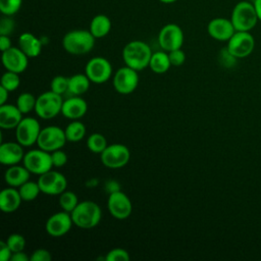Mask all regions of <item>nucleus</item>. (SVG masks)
<instances>
[{
  "label": "nucleus",
  "mask_w": 261,
  "mask_h": 261,
  "mask_svg": "<svg viewBox=\"0 0 261 261\" xmlns=\"http://www.w3.org/2000/svg\"><path fill=\"white\" fill-rule=\"evenodd\" d=\"M130 158V152L125 145L111 144L100 154L101 162L108 168H121L125 166Z\"/></svg>",
  "instance_id": "8"
},
{
  "label": "nucleus",
  "mask_w": 261,
  "mask_h": 261,
  "mask_svg": "<svg viewBox=\"0 0 261 261\" xmlns=\"http://www.w3.org/2000/svg\"><path fill=\"white\" fill-rule=\"evenodd\" d=\"M9 91H7L5 88L0 86V105L6 104V101L8 100V95H9Z\"/></svg>",
  "instance_id": "47"
},
{
  "label": "nucleus",
  "mask_w": 261,
  "mask_h": 261,
  "mask_svg": "<svg viewBox=\"0 0 261 261\" xmlns=\"http://www.w3.org/2000/svg\"><path fill=\"white\" fill-rule=\"evenodd\" d=\"M89 30L96 39L104 38L111 30V20L105 14H97L92 18Z\"/></svg>",
  "instance_id": "25"
},
{
  "label": "nucleus",
  "mask_w": 261,
  "mask_h": 261,
  "mask_svg": "<svg viewBox=\"0 0 261 261\" xmlns=\"http://www.w3.org/2000/svg\"><path fill=\"white\" fill-rule=\"evenodd\" d=\"M129 258L128 252L122 248L112 249L105 255V261H128Z\"/></svg>",
  "instance_id": "37"
},
{
  "label": "nucleus",
  "mask_w": 261,
  "mask_h": 261,
  "mask_svg": "<svg viewBox=\"0 0 261 261\" xmlns=\"http://www.w3.org/2000/svg\"><path fill=\"white\" fill-rule=\"evenodd\" d=\"M158 43L162 50L170 52L181 48L184 44V32L176 23H167L161 28L158 34Z\"/></svg>",
  "instance_id": "12"
},
{
  "label": "nucleus",
  "mask_w": 261,
  "mask_h": 261,
  "mask_svg": "<svg viewBox=\"0 0 261 261\" xmlns=\"http://www.w3.org/2000/svg\"><path fill=\"white\" fill-rule=\"evenodd\" d=\"M22 164L27 169L37 175H41L52 169L53 163L51 153L43 149H33L24 154Z\"/></svg>",
  "instance_id": "6"
},
{
  "label": "nucleus",
  "mask_w": 261,
  "mask_h": 261,
  "mask_svg": "<svg viewBox=\"0 0 261 261\" xmlns=\"http://www.w3.org/2000/svg\"><path fill=\"white\" fill-rule=\"evenodd\" d=\"M65 137L68 142H80L82 139H84L86 135V126L83 122H81L79 119L72 120L70 123L67 124V126L64 129Z\"/></svg>",
  "instance_id": "28"
},
{
  "label": "nucleus",
  "mask_w": 261,
  "mask_h": 261,
  "mask_svg": "<svg viewBox=\"0 0 261 261\" xmlns=\"http://www.w3.org/2000/svg\"><path fill=\"white\" fill-rule=\"evenodd\" d=\"M6 243L12 253L23 251L25 248V239L22 234L19 233H11L10 236H8Z\"/></svg>",
  "instance_id": "35"
},
{
  "label": "nucleus",
  "mask_w": 261,
  "mask_h": 261,
  "mask_svg": "<svg viewBox=\"0 0 261 261\" xmlns=\"http://www.w3.org/2000/svg\"><path fill=\"white\" fill-rule=\"evenodd\" d=\"M152 53L153 52L147 43L140 40H134L123 47L122 59L126 66L140 71L149 66Z\"/></svg>",
  "instance_id": "1"
},
{
  "label": "nucleus",
  "mask_w": 261,
  "mask_h": 261,
  "mask_svg": "<svg viewBox=\"0 0 261 261\" xmlns=\"http://www.w3.org/2000/svg\"><path fill=\"white\" fill-rule=\"evenodd\" d=\"M107 207L109 213L116 219H125L133 211V205L129 198L121 191L109 194Z\"/></svg>",
  "instance_id": "16"
},
{
  "label": "nucleus",
  "mask_w": 261,
  "mask_h": 261,
  "mask_svg": "<svg viewBox=\"0 0 261 261\" xmlns=\"http://www.w3.org/2000/svg\"><path fill=\"white\" fill-rule=\"evenodd\" d=\"M207 32L212 39L216 41L227 42L236 33V29L230 18L215 17L208 22Z\"/></svg>",
  "instance_id": "18"
},
{
  "label": "nucleus",
  "mask_w": 261,
  "mask_h": 261,
  "mask_svg": "<svg viewBox=\"0 0 261 261\" xmlns=\"http://www.w3.org/2000/svg\"><path fill=\"white\" fill-rule=\"evenodd\" d=\"M230 20L236 31L250 32L259 21L253 2L242 0L238 2L231 11Z\"/></svg>",
  "instance_id": "4"
},
{
  "label": "nucleus",
  "mask_w": 261,
  "mask_h": 261,
  "mask_svg": "<svg viewBox=\"0 0 261 261\" xmlns=\"http://www.w3.org/2000/svg\"><path fill=\"white\" fill-rule=\"evenodd\" d=\"M104 190L108 193V194H112V193H115V192H118L120 191V185L117 180L115 179H109L105 182V186H104Z\"/></svg>",
  "instance_id": "44"
},
{
  "label": "nucleus",
  "mask_w": 261,
  "mask_h": 261,
  "mask_svg": "<svg viewBox=\"0 0 261 261\" xmlns=\"http://www.w3.org/2000/svg\"><path fill=\"white\" fill-rule=\"evenodd\" d=\"M51 159L53 167H62L67 162V155L62 149H58L56 151L51 152Z\"/></svg>",
  "instance_id": "41"
},
{
  "label": "nucleus",
  "mask_w": 261,
  "mask_h": 261,
  "mask_svg": "<svg viewBox=\"0 0 261 261\" xmlns=\"http://www.w3.org/2000/svg\"><path fill=\"white\" fill-rule=\"evenodd\" d=\"M10 261H31V257L28 256L23 251L12 253Z\"/></svg>",
  "instance_id": "46"
},
{
  "label": "nucleus",
  "mask_w": 261,
  "mask_h": 261,
  "mask_svg": "<svg viewBox=\"0 0 261 261\" xmlns=\"http://www.w3.org/2000/svg\"><path fill=\"white\" fill-rule=\"evenodd\" d=\"M77 196L71 191H64L59 195V205L63 211L71 212L79 204Z\"/></svg>",
  "instance_id": "32"
},
{
  "label": "nucleus",
  "mask_w": 261,
  "mask_h": 261,
  "mask_svg": "<svg viewBox=\"0 0 261 261\" xmlns=\"http://www.w3.org/2000/svg\"><path fill=\"white\" fill-rule=\"evenodd\" d=\"M168 56H169V60H170V63L172 66H180L186 61V54L181 50V48L168 52Z\"/></svg>",
  "instance_id": "40"
},
{
  "label": "nucleus",
  "mask_w": 261,
  "mask_h": 261,
  "mask_svg": "<svg viewBox=\"0 0 261 261\" xmlns=\"http://www.w3.org/2000/svg\"><path fill=\"white\" fill-rule=\"evenodd\" d=\"M12 256V251L8 247L6 241L0 242V261H10Z\"/></svg>",
  "instance_id": "43"
},
{
  "label": "nucleus",
  "mask_w": 261,
  "mask_h": 261,
  "mask_svg": "<svg viewBox=\"0 0 261 261\" xmlns=\"http://www.w3.org/2000/svg\"><path fill=\"white\" fill-rule=\"evenodd\" d=\"M15 28V21L9 15H3L0 20V35L9 36Z\"/></svg>",
  "instance_id": "39"
},
{
  "label": "nucleus",
  "mask_w": 261,
  "mask_h": 261,
  "mask_svg": "<svg viewBox=\"0 0 261 261\" xmlns=\"http://www.w3.org/2000/svg\"><path fill=\"white\" fill-rule=\"evenodd\" d=\"M255 47V40L250 32L236 31L227 41L226 48L238 59L249 56Z\"/></svg>",
  "instance_id": "9"
},
{
  "label": "nucleus",
  "mask_w": 261,
  "mask_h": 261,
  "mask_svg": "<svg viewBox=\"0 0 261 261\" xmlns=\"http://www.w3.org/2000/svg\"><path fill=\"white\" fill-rule=\"evenodd\" d=\"M246 1H250V2H254L255 0H246Z\"/></svg>",
  "instance_id": "51"
},
{
  "label": "nucleus",
  "mask_w": 261,
  "mask_h": 261,
  "mask_svg": "<svg viewBox=\"0 0 261 261\" xmlns=\"http://www.w3.org/2000/svg\"><path fill=\"white\" fill-rule=\"evenodd\" d=\"M88 110L87 102L80 96H72L63 100L61 114L72 120L82 118Z\"/></svg>",
  "instance_id": "20"
},
{
  "label": "nucleus",
  "mask_w": 261,
  "mask_h": 261,
  "mask_svg": "<svg viewBox=\"0 0 261 261\" xmlns=\"http://www.w3.org/2000/svg\"><path fill=\"white\" fill-rule=\"evenodd\" d=\"M218 59H219V62L220 64L223 66V67H226V68H229V67H232L236 62H237V57H234L229 51L228 49L225 47V48H222L219 52V55H218Z\"/></svg>",
  "instance_id": "38"
},
{
  "label": "nucleus",
  "mask_w": 261,
  "mask_h": 261,
  "mask_svg": "<svg viewBox=\"0 0 261 261\" xmlns=\"http://www.w3.org/2000/svg\"><path fill=\"white\" fill-rule=\"evenodd\" d=\"M22 112L16 105H0V127L4 129L15 128L22 119Z\"/></svg>",
  "instance_id": "21"
},
{
  "label": "nucleus",
  "mask_w": 261,
  "mask_h": 261,
  "mask_svg": "<svg viewBox=\"0 0 261 261\" xmlns=\"http://www.w3.org/2000/svg\"><path fill=\"white\" fill-rule=\"evenodd\" d=\"M22 199L18 192V189L10 187L3 189L0 192V209L4 213H12L16 211L21 203Z\"/></svg>",
  "instance_id": "23"
},
{
  "label": "nucleus",
  "mask_w": 261,
  "mask_h": 261,
  "mask_svg": "<svg viewBox=\"0 0 261 261\" xmlns=\"http://www.w3.org/2000/svg\"><path fill=\"white\" fill-rule=\"evenodd\" d=\"M31 172L27 169V167L22 165H11L8 166L4 173V180L9 187L19 188L25 181L30 180Z\"/></svg>",
  "instance_id": "24"
},
{
  "label": "nucleus",
  "mask_w": 261,
  "mask_h": 261,
  "mask_svg": "<svg viewBox=\"0 0 261 261\" xmlns=\"http://www.w3.org/2000/svg\"><path fill=\"white\" fill-rule=\"evenodd\" d=\"M170 66H171V63L169 60L168 52L162 50V51H157L152 53L149 67L153 72L158 74L164 73L170 68Z\"/></svg>",
  "instance_id": "27"
},
{
  "label": "nucleus",
  "mask_w": 261,
  "mask_h": 261,
  "mask_svg": "<svg viewBox=\"0 0 261 261\" xmlns=\"http://www.w3.org/2000/svg\"><path fill=\"white\" fill-rule=\"evenodd\" d=\"M38 184L42 193L51 196H56L60 195L66 190L67 179L62 173L58 171L49 170L39 175Z\"/></svg>",
  "instance_id": "14"
},
{
  "label": "nucleus",
  "mask_w": 261,
  "mask_h": 261,
  "mask_svg": "<svg viewBox=\"0 0 261 261\" xmlns=\"http://www.w3.org/2000/svg\"><path fill=\"white\" fill-rule=\"evenodd\" d=\"M22 0H0V12L3 15L12 16L18 12Z\"/></svg>",
  "instance_id": "34"
},
{
  "label": "nucleus",
  "mask_w": 261,
  "mask_h": 261,
  "mask_svg": "<svg viewBox=\"0 0 261 261\" xmlns=\"http://www.w3.org/2000/svg\"><path fill=\"white\" fill-rule=\"evenodd\" d=\"M160 2H162V3H164V4H171V3H174L175 1H177V0H159Z\"/></svg>",
  "instance_id": "50"
},
{
  "label": "nucleus",
  "mask_w": 261,
  "mask_h": 261,
  "mask_svg": "<svg viewBox=\"0 0 261 261\" xmlns=\"http://www.w3.org/2000/svg\"><path fill=\"white\" fill-rule=\"evenodd\" d=\"M73 224L80 228L90 229L95 227L101 220L102 211L100 206L90 200L82 201L70 212Z\"/></svg>",
  "instance_id": "3"
},
{
  "label": "nucleus",
  "mask_w": 261,
  "mask_h": 261,
  "mask_svg": "<svg viewBox=\"0 0 261 261\" xmlns=\"http://www.w3.org/2000/svg\"><path fill=\"white\" fill-rule=\"evenodd\" d=\"M18 192L20 194L22 201H27V202L35 200L39 196V194L42 193L38 181L35 182L31 180H28L23 185H21L18 188Z\"/></svg>",
  "instance_id": "29"
},
{
  "label": "nucleus",
  "mask_w": 261,
  "mask_h": 261,
  "mask_svg": "<svg viewBox=\"0 0 261 261\" xmlns=\"http://www.w3.org/2000/svg\"><path fill=\"white\" fill-rule=\"evenodd\" d=\"M66 142L67 140L64 129L56 125H49L41 129L37 145L40 149L51 153L58 149H62Z\"/></svg>",
  "instance_id": "7"
},
{
  "label": "nucleus",
  "mask_w": 261,
  "mask_h": 261,
  "mask_svg": "<svg viewBox=\"0 0 261 261\" xmlns=\"http://www.w3.org/2000/svg\"><path fill=\"white\" fill-rule=\"evenodd\" d=\"M19 84H20V79H19L18 73H16V72L7 70L1 76L0 86L5 88L9 92L15 91L19 87Z\"/></svg>",
  "instance_id": "33"
},
{
  "label": "nucleus",
  "mask_w": 261,
  "mask_h": 261,
  "mask_svg": "<svg viewBox=\"0 0 261 261\" xmlns=\"http://www.w3.org/2000/svg\"><path fill=\"white\" fill-rule=\"evenodd\" d=\"M18 47L29 58H35L40 55L43 47V42L32 33L27 32L22 33L19 36Z\"/></svg>",
  "instance_id": "22"
},
{
  "label": "nucleus",
  "mask_w": 261,
  "mask_h": 261,
  "mask_svg": "<svg viewBox=\"0 0 261 261\" xmlns=\"http://www.w3.org/2000/svg\"><path fill=\"white\" fill-rule=\"evenodd\" d=\"M51 91L63 95L64 93L68 92V77H65L63 75H56L52 79L50 84Z\"/></svg>",
  "instance_id": "36"
},
{
  "label": "nucleus",
  "mask_w": 261,
  "mask_h": 261,
  "mask_svg": "<svg viewBox=\"0 0 261 261\" xmlns=\"http://www.w3.org/2000/svg\"><path fill=\"white\" fill-rule=\"evenodd\" d=\"M41 129V125L36 118L31 116L23 117L15 127L16 140L23 147H31L37 144Z\"/></svg>",
  "instance_id": "10"
},
{
  "label": "nucleus",
  "mask_w": 261,
  "mask_h": 261,
  "mask_svg": "<svg viewBox=\"0 0 261 261\" xmlns=\"http://www.w3.org/2000/svg\"><path fill=\"white\" fill-rule=\"evenodd\" d=\"M23 146L18 142H5L0 145V162L3 165L11 166L18 164L24 157Z\"/></svg>",
  "instance_id": "19"
},
{
  "label": "nucleus",
  "mask_w": 261,
  "mask_h": 261,
  "mask_svg": "<svg viewBox=\"0 0 261 261\" xmlns=\"http://www.w3.org/2000/svg\"><path fill=\"white\" fill-rule=\"evenodd\" d=\"M62 104V95L50 90L37 97L35 112L42 119H51L61 113Z\"/></svg>",
  "instance_id": "5"
},
{
  "label": "nucleus",
  "mask_w": 261,
  "mask_h": 261,
  "mask_svg": "<svg viewBox=\"0 0 261 261\" xmlns=\"http://www.w3.org/2000/svg\"><path fill=\"white\" fill-rule=\"evenodd\" d=\"M85 73L90 79L91 83L104 84L112 74L111 63L102 56L91 58L85 67Z\"/></svg>",
  "instance_id": "11"
},
{
  "label": "nucleus",
  "mask_w": 261,
  "mask_h": 261,
  "mask_svg": "<svg viewBox=\"0 0 261 261\" xmlns=\"http://www.w3.org/2000/svg\"><path fill=\"white\" fill-rule=\"evenodd\" d=\"M73 224L69 212L61 211L52 214L45 223L46 232L54 238H59L66 234Z\"/></svg>",
  "instance_id": "15"
},
{
  "label": "nucleus",
  "mask_w": 261,
  "mask_h": 261,
  "mask_svg": "<svg viewBox=\"0 0 261 261\" xmlns=\"http://www.w3.org/2000/svg\"><path fill=\"white\" fill-rule=\"evenodd\" d=\"M253 4L255 6V9H256V12L258 15V19H259V21H261V0H255L253 2Z\"/></svg>",
  "instance_id": "48"
},
{
  "label": "nucleus",
  "mask_w": 261,
  "mask_h": 261,
  "mask_svg": "<svg viewBox=\"0 0 261 261\" xmlns=\"http://www.w3.org/2000/svg\"><path fill=\"white\" fill-rule=\"evenodd\" d=\"M36 102H37V98L32 93L24 92L17 97L16 106L22 112V114H27L35 110Z\"/></svg>",
  "instance_id": "31"
},
{
  "label": "nucleus",
  "mask_w": 261,
  "mask_h": 261,
  "mask_svg": "<svg viewBox=\"0 0 261 261\" xmlns=\"http://www.w3.org/2000/svg\"><path fill=\"white\" fill-rule=\"evenodd\" d=\"M96 38L90 30L76 29L67 32L62 38L63 49L72 55H84L89 53L95 45Z\"/></svg>",
  "instance_id": "2"
},
{
  "label": "nucleus",
  "mask_w": 261,
  "mask_h": 261,
  "mask_svg": "<svg viewBox=\"0 0 261 261\" xmlns=\"http://www.w3.org/2000/svg\"><path fill=\"white\" fill-rule=\"evenodd\" d=\"M91 81L87 74L76 73L68 77V93L72 96H81L90 88Z\"/></svg>",
  "instance_id": "26"
},
{
  "label": "nucleus",
  "mask_w": 261,
  "mask_h": 261,
  "mask_svg": "<svg viewBox=\"0 0 261 261\" xmlns=\"http://www.w3.org/2000/svg\"><path fill=\"white\" fill-rule=\"evenodd\" d=\"M30 257L31 261H51L52 259L51 253L43 248L35 250Z\"/></svg>",
  "instance_id": "42"
},
{
  "label": "nucleus",
  "mask_w": 261,
  "mask_h": 261,
  "mask_svg": "<svg viewBox=\"0 0 261 261\" xmlns=\"http://www.w3.org/2000/svg\"><path fill=\"white\" fill-rule=\"evenodd\" d=\"M139 85L138 71L129 66L118 68L113 76V87L115 91L122 95L133 93Z\"/></svg>",
  "instance_id": "13"
},
{
  "label": "nucleus",
  "mask_w": 261,
  "mask_h": 261,
  "mask_svg": "<svg viewBox=\"0 0 261 261\" xmlns=\"http://www.w3.org/2000/svg\"><path fill=\"white\" fill-rule=\"evenodd\" d=\"M97 185H98L97 178H90V179H88L87 182H86V186H87L88 188H95Z\"/></svg>",
  "instance_id": "49"
},
{
  "label": "nucleus",
  "mask_w": 261,
  "mask_h": 261,
  "mask_svg": "<svg viewBox=\"0 0 261 261\" xmlns=\"http://www.w3.org/2000/svg\"><path fill=\"white\" fill-rule=\"evenodd\" d=\"M107 146V140L102 134L94 133L87 139V147L93 153L101 154Z\"/></svg>",
  "instance_id": "30"
},
{
  "label": "nucleus",
  "mask_w": 261,
  "mask_h": 261,
  "mask_svg": "<svg viewBox=\"0 0 261 261\" xmlns=\"http://www.w3.org/2000/svg\"><path fill=\"white\" fill-rule=\"evenodd\" d=\"M10 47H12V45H11V40L9 36L0 35V50L3 52L9 49Z\"/></svg>",
  "instance_id": "45"
},
{
  "label": "nucleus",
  "mask_w": 261,
  "mask_h": 261,
  "mask_svg": "<svg viewBox=\"0 0 261 261\" xmlns=\"http://www.w3.org/2000/svg\"><path fill=\"white\" fill-rule=\"evenodd\" d=\"M2 63L6 70L21 73L24 71L29 64V57L21 51L19 47H10L2 52Z\"/></svg>",
  "instance_id": "17"
}]
</instances>
